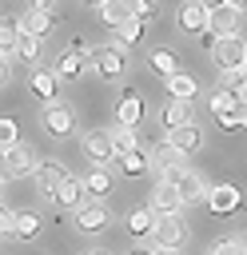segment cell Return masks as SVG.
<instances>
[{
	"label": "cell",
	"instance_id": "1",
	"mask_svg": "<svg viewBox=\"0 0 247 255\" xmlns=\"http://www.w3.org/2000/svg\"><path fill=\"white\" fill-rule=\"evenodd\" d=\"M88 68H96V76H100V80H124V72H127V52H124L120 44L92 48Z\"/></svg>",
	"mask_w": 247,
	"mask_h": 255
},
{
	"label": "cell",
	"instance_id": "2",
	"mask_svg": "<svg viewBox=\"0 0 247 255\" xmlns=\"http://www.w3.org/2000/svg\"><path fill=\"white\" fill-rule=\"evenodd\" d=\"M163 183H171L175 191H179V199L183 203H207V183H203V175L199 171H191V167H175V171H163L159 175Z\"/></svg>",
	"mask_w": 247,
	"mask_h": 255
},
{
	"label": "cell",
	"instance_id": "3",
	"mask_svg": "<svg viewBox=\"0 0 247 255\" xmlns=\"http://www.w3.org/2000/svg\"><path fill=\"white\" fill-rule=\"evenodd\" d=\"M56 4H48V0H40V4H32L24 16H20V32L24 36H36V40H44V36H52L56 32Z\"/></svg>",
	"mask_w": 247,
	"mask_h": 255
},
{
	"label": "cell",
	"instance_id": "4",
	"mask_svg": "<svg viewBox=\"0 0 247 255\" xmlns=\"http://www.w3.org/2000/svg\"><path fill=\"white\" fill-rule=\"evenodd\" d=\"M239 24H243V4H211V12H207V32H211L215 40L239 36Z\"/></svg>",
	"mask_w": 247,
	"mask_h": 255
},
{
	"label": "cell",
	"instance_id": "5",
	"mask_svg": "<svg viewBox=\"0 0 247 255\" xmlns=\"http://www.w3.org/2000/svg\"><path fill=\"white\" fill-rule=\"evenodd\" d=\"M211 60H215V68H223V72H243V60H247V40H243V36H223V40H215Z\"/></svg>",
	"mask_w": 247,
	"mask_h": 255
},
{
	"label": "cell",
	"instance_id": "6",
	"mask_svg": "<svg viewBox=\"0 0 247 255\" xmlns=\"http://www.w3.org/2000/svg\"><path fill=\"white\" fill-rule=\"evenodd\" d=\"M40 120H44L48 135H56V139H64V135H72V131H76V112H72L64 100H56V104H44Z\"/></svg>",
	"mask_w": 247,
	"mask_h": 255
},
{
	"label": "cell",
	"instance_id": "7",
	"mask_svg": "<svg viewBox=\"0 0 247 255\" xmlns=\"http://www.w3.org/2000/svg\"><path fill=\"white\" fill-rule=\"evenodd\" d=\"M36 167H40V159H36L32 143H16L12 151H4V175L8 179H28V175H36Z\"/></svg>",
	"mask_w": 247,
	"mask_h": 255
},
{
	"label": "cell",
	"instance_id": "8",
	"mask_svg": "<svg viewBox=\"0 0 247 255\" xmlns=\"http://www.w3.org/2000/svg\"><path fill=\"white\" fill-rule=\"evenodd\" d=\"M183 235H187V227H183L179 215H155V223H151V239H155V247H171V251H179Z\"/></svg>",
	"mask_w": 247,
	"mask_h": 255
},
{
	"label": "cell",
	"instance_id": "9",
	"mask_svg": "<svg viewBox=\"0 0 247 255\" xmlns=\"http://www.w3.org/2000/svg\"><path fill=\"white\" fill-rule=\"evenodd\" d=\"M179 207H183L179 191H175L171 183L155 179V187L147 191V211H151V215H179Z\"/></svg>",
	"mask_w": 247,
	"mask_h": 255
},
{
	"label": "cell",
	"instance_id": "10",
	"mask_svg": "<svg viewBox=\"0 0 247 255\" xmlns=\"http://www.w3.org/2000/svg\"><path fill=\"white\" fill-rule=\"evenodd\" d=\"M116 120H120V128H135V124L143 120V96H139L135 88H127V92L116 100Z\"/></svg>",
	"mask_w": 247,
	"mask_h": 255
},
{
	"label": "cell",
	"instance_id": "11",
	"mask_svg": "<svg viewBox=\"0 0 247 255\" xmlns=\"http://www.w3.org/2000/svg\"><path fill=\"white\" fill-rule=\"evenodd\" d=\"M84 155L96 163V167H104V163H112L116 159V151H112V135L100 128V131H88L84 135Z\"/></svg>",
	"mask_w": 247,
	"mask_h": 255
},
{
	"label": "cell",
	"instance_id": "12",
	"mask_svg": "<svg viewBox=\"0 0 247 255\" xmlns=\"http://www.w3.org/2000/svg\"><path fill=\"white\" fill-rule=\"evenodd\" d=\"M64 179H68V171L60 167V159H40V167H36V183H40L44 199H56V191H60Z\"/></svg>",
	"mask_w": 247,
	"mask_h": 255
},
{
	"label": "cell",
	"instance_id": "13",
	"mask_svg": "<svg viewBox=\"0 0 247 255\" xmlns=\"http://www.w3.org/2000/svg\"><path fill=\"white\" fill-rule=\"evenodd\" d=\"M108 227V207L104 203H84V207H76V231H84V235H96V231H104Z\"/></svg>",
	"mask_w": 247,
	"mask_h": 255
},
{
	"label": "cell",
	"instance_id": "14",
	"mask_svg": "<svg viewBox=\"0 0 247 255\" xmlns=\"http://www.w3.org/2000/svg\"><path fill=\"white\" fill-rule=\"evenodd\" d=\"M207 12H211V4H179L175 20H179V28H183V32L203 36V32H207Z\"/></svg>",
	"mask_w": 247,
	"mask_h": 255
},
{
	"label": "cell",
	"instance_id": "15",
	"mask_svg": "<svg viewBox=\"0 0 247 255\" xmlns=\"http://www.w3.org/2000/svg\"><path fill=\"white\" fill-rule=\"evenodd\" d=\"M159 124H163L167 131H175V128L195 124V112H191V104H187V100H167V104H163V112H159Z\"/></svg>",
	"mask_w": 247,
	"mask_h": 255
},
{
	"label": "cell",
	"instance_id": "16",
	"mask_svg": "<svg viewBox=\"0 0 247 255\" xmlns=\"http://www.w3.org/2000/svg\"><path fill=\"white\" fill-rule=\"evenodd\" d=\"M207 207H211L215 215H231V211L239 207V187H231V183H215V187L207 191Z\"/></svg>",
	"mask_w": 247,
	"mask_h": 255
},
{
	"label": "cell",
	"instance_id": "17",
	"mask_svg": "<svg viewBox=\"0 0 247 255\" xmlns=\"http://www.w3.org/2000/svg\"><path fill=\"white\" fill-rule=\"evenodd\" d=\"M28 88H32L44 104H56V96H60V80L52 76V68H36V72L28 76Z\"/></svg>",
	"mask_w": 247,
	"mask_h": 255
},
{
	"label": "cell",
	"instance_id": "18",
	"mask_svg": "<svg viewBox=\"0 0 247 255\" xmlns=\"http://www.w3.org/2000/svg\"><path fill=\"white\" fill-rule=\"evenodd\" d=\"M147 68L159 72L163 80H171V76L179 72V56H175L171 48H163V44H159V48H147Z\"/></svg>",
	"mask_w": 247,
	"mask_h": 255
},
{
	"label": "cell",
	"instance_id": "19",
	"mask_svg": "<svg viewBox=\"0 0 247 255\" xmlns=\"http://www.w3.org/2000/svg\"><path fill=\"white\" fill-rule=\"evenodd\" d=\"M163 143H171L179 155H187V151H195V147L203 143V131H199V124H187V128L167 131V139H163Z\"/></svg>",
	"mask_w": 247,
	"mask_h": 255
},
{
	"label": "cell",
	"instance_id": "20",
	"mask_svg": "<svg viewBox=\"0 0 247 255\" xmlns=\"http://www.w3.org/2000/svg\"><path fill=\"white\" fill-rule=\"evenodd\" d=\"M108 191H112V171L108 167H92L84 175V195H92V203H104Z\"/></svg>",
	"mask_w": 247,
	"mask_h": 255
},
{
	"label": "cell",
	"instance_id": "21",
	"mask_svg": "<svg viewBox=\"0 0 247 255\" xmlns=\"http://www.w3.org/2000/svg\"><path fill=\"white\" fill-rule=\"evenodd\" d=\"M84 68H88V60H84V56H76V52H60V56H56V64H52V76H56V80H76Z\"/></svg>",
	"mask_w": 247,
	"mask_h": 255
},
{
	"label": "cell",
	"instance_id": "22",
	"mask_svg": "<svg viewBox=\"0 0 247 255\" xmlns=\"http://www.w3.org/2000/svg\"><path fill=\"white\" fill-rule=\"evenodd\" d=\"M207 108H211V116H215V120H227V116L239 108V96H235L231 88H215V92L207 96Z\"/></svg>",
	"mask_w": 247,
	"mask_h": 255
},
{
	"label": "cell",
	"instance_id": "23",
	"mask_svg": "<svg viewBox=\"0 0 247 255\" xmlns=\"http://www.w3.org/2000/svg\"><path fill=\"white\" fill-rule=\"evenodd\" d=\"M100 20H104L108 28H116V32H120V28L131 20V4H120V0H104V4H100Z\"/></svg>",
	"mask_w": 247,
	"mask_h": 255
},
{
	"label": "cell",
	"instance_id": "24",
	"mask_svg": "<svg viewBox=\"0 0 247 255\" xmlns=\"http://www.w3.org/2000/svg\"><path fill=\"white\" fill-rule=\"evenodd\" d=\"M52 203H60V207H84V179L68 175V179L60 183V191H56Z\"/></svg>",
	"mask_w": 247,
	"mask_h": 255
},
{
	"label": "cell",
	"instance_id": "25",
	"mask_svg": "<svg viewBox=\"0 0 247 255\" xmlns=\"http://www.w3.org/2000/svg\"><path fill=\"white\" fill-rule=\"evenodd\" d=\"M20 40V16H0V56H16Z\"/></svg>",
	"mask_w": 247,
	"mask_h": 255
},
{
	"label": "cell",
	"instance_id": "26",
	"mask_svg": "<svg viewBox=\"0 0 247 255\" xmlns=\"http://www.w3.org/2000/svg\"><path fill=\"white\" fill-rule=\"evenodd\" d=\"M195 92H199V84H195V76H187V72H175V76L167 80V96H171V100H187V104H191Z\"/></svg>",
	"mask_w": 247,
	"mask_h": 255
},
{
	"label": "cell",
	"instance_id": "27",
	"mask_svg": "<svg viewBox=\"0 0 247 255\" xmlns=\"http://www.w3.org/2000/svg\"><path fill=\"white\" fill-rule=\"evenodd\" d=\"M147 163H151V155H147V151H131V155H116V159H112V167H116V171H124V175H143V171H147Z\"/></svg>",
	"mask_w": 247,
	"mask_h": 255
},
{
	"label": "cell",
	"instance_id": "28",
	"mask_svg": "<svg viewBox=\"0 0 247 255\" xmlns=\"http://www.w3.org/2000/svg\"><path fill=\"white\" fill-rule=\"evenodd\" d=\"M108 135H112V151L116 155H131V151H139V143H135V131L131 128H108Z\"/></svg>",
	"mask_w": 247,
	"mask_h": 255
},
{
	"label": "cell",
	"instance_id": "29",
	"mask_svg": "<svg viewBox=\"0 0 247 255\" xmlns=\"http://www.w3.org/2000/svg\"><path fill=\"white\" fill-rule=\"evenodd\" d=\"M151 159L159 163V175H163V171H175V167H187V155H179L171 143H159V147L151 151Z\"/></svg>",
	"mask_w": 247,
	"mask_h": 255
},
{
	"label": "cell",
	"instance_id": "30",
	"mask_svg": "<svg viewBox=\"0 0 247 255\" xmlns=\"http://www.w3.org/2000/svg\"><path fill=\"white\" fill-rule=\"evenodd\" d=\"M12 235L24 239V243L36 239V235H40V215H36V211H16V231H12Z\"/></svg>",
	"mask_w": 247,
	"mask_h": 255
},
{
	"label": "cell",
	"instance_id": "31",
	"mask_svg": "<svg viewBox=\"0 0 247 255\" xmlns=\"http://www.w3.org/2000/svg\"><path fill=\"white\" fill-rule=\"evenodd\" d=\"M151 223H155V215H151L147 207H139V211L127 215V231H131V235H151Z\"/></svg>",
	"mask_w": 247,
	"mask_h": 255
},
{
	"label": "cell",
	"instance_id": "32",
	"mask_svg": "<svg viewBox=\"0 0 247 255\" xmlns=\"http://www.w3.org/2000/svg\"><path fill=\"white\" fill-rule=\"evenodd\" d=\"M36 56H40V40H36V36H24V32H20V40H16V60L32 64Z\"/></svg>",
	"mask_w": 247,
	"mask_h": 255
},
{
	"label": "cell",
	"instance_id": "33",
	"mask_svg": "<svg viewBox=\"0 0 247 255\" xmlns=\"http://www.w3.org/2000/svg\"><path fill=\"white\" fill-rule=\"evenodd\" d=\"M139 32H143V24H139V20H127V24H124V28L116 32V36H120V48L127 52V48H131V44L139 40Z\"/></svg>",
	"mask_w": 247,
	"mask_h": 255
},
{
	"label": "cell",
	"instance_id": "34",
	"mask_svg": "<svg viewBox=\"0 0 247 255\" xmlns=\"http://www.w3.org/2000/svg\"><path fill=\"white\" fill-rule=\"evenodd\" d=\"M20 143V135H16V120H0V151H12Z\"/></svg>",
	"mask_w": 247,
	"mask_h": 255
},
{
	"label": "cell",
	"instance_id": "35",
	"mask_svg": "<svg viewBox=\"0 0 247 255\" xmlns=\"http://www.w3.org/2000/svg\"><path fill=\"white\" fill-rule=\"evenodd\" d=\"M207 255H247V251H243V239H219Z\"/></svg>",
	"mask_w": 247,
	"mask_h": 255
},
{
	"label": "cell",
	"instance_id": "36",
	"mask_svg": "<svg viewBox=\"0 0 247 255\" xmlns=\"http://www.w3.org/2000/svg\"><path fill=\"white\" fill-rule=\"evenodd\" d=\"M155 16H159V8H155V4H147V0H135V4H131V20H139V24H143V20H155Z\"/></svg>",
	"mask_w": 247,
	"mask_h": 255
},
{
	"label": "cell",
	"instance_id": "37",
	"mask_svg": "<svg viewBox=\"0 0 247 255\" xmlns=\"http://www.w3.org/2000/svg\"><path fill=\"white\" fill-rule=\"evenodd\" d=\"M16 231V211L8 203H0V235H12Z\"/></svg>",
	"mask_w": 247,
	"mask_h": 255
},
{
	"label": "cell",
	"instance_id": "38",
	"mask_svg": "<svg viewBox=\"0 0 247 255\" xmlns=\"http://www.w3.org/2000/svg\"><path fill=\"white\" fill-rule=\"evenodd\" d=\"M12 80V68H8V56H0V88Z\"/></svg>",
	"mask_w": 247,
	"mask_h": 255
},
{
	"label": "cell",
	"instance_id": "39",
	"mask_svg": "<svg viewBox=\"0 0 247 255\" xmlns=\"http://www.w3.org/2000/svg\"><path fill=\"white\" fill-rule=\"evenodd\" d=\"M151 255H179V251H171V247H151Z\"/></svg>",
	"mask_w": 247,
	"mask_h": 255
},
{
	"label": "cell",
	"instance_id": "40",
	"mask_svg": "<svg viewBox=\"0 0 247 255\" xmlns=\"http://www.w3.org/2000/svg\"><path fill=\"white\" fill-rule=\"evenodd\" d=\"M131 255H151V247H135V251H131Z\"/></svg>",
	"mask_w": 247,
	"mask_h": 255
},
{
	"label": "cell",
	"instance_id": "41",
	"mask_svg": "<svg viewBox=\"0 0 247 255\" xmlns=\"http://www.w3.org/2000/svg\"><path fill=\"white\" fill-rule=\"evenodd\" d=\"M84 255H108V251H104V247H92V251H84Z\"/></svg>",
	"mask_w": 247,
	"mask_h": 255
},
{
	"label": "cell",
	"instance_id": "42",
	"mask_svg": "<svg viewBox=\"0 0 247 255\" xmlns=\"http://www.w3.org/2000/svg\"><path fill=\"white\" fill-rule=\"evenodd\" d=\"M0 179H8V175H4V151H0Z\"/></svg>",
	"mask_w": 247,
	"mask_h": 255
},
{
	"label": "cell",
	"instance_id": "43",
	"mask_svg": "<svg viewBox=\"0 0 247 255\" xmlns=\"http://www.w3.org/2000/svg\"><path fill=\"white\" fill-rule=\"evenodd\" d=\"M243 72H247V60H243Z\"/></svg>",
	"mask_w": 247,
	"mask_h": 255
},
{
	"label": "cell",
	"instance_id": "44",
	"mask_svg": "<svg viewBox=\"0 0 247 255\" xmlns=\"http://www.w3.org/2000/svg\"><path fill=\"white\" fill-rule=\"evenodd\" d=\"M243 251H247V239H243Z\"/></svg>",
	"mask_w": 247,
	"mask_h": 255
},
{
	"label": "cell",
	"instance_id": "45",
	"mask_svg": "<svg viewBox=\"0 0 247 255\" xmlns=\"http://www.w3.org/2000/svg\"><path fill=\"white\" fill-rule=\"evenodd\" d=\"M0 183H4V179H0Z\"/></svg>",
	"mask_w": 247,
	"mask_h": 255
}]
</instances>
